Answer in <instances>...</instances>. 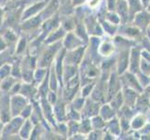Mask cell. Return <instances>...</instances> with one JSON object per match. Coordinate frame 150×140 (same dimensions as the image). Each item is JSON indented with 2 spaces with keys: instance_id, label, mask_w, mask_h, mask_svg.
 <instances>
[{
  "instance_id": "1",
  "label": "cell",
  "mask_w": 150,
  "mask_h": 140,
  "mask_svg": "<svg viewBox=\"0 0 150 140\" xmlns=\"http://www.w3.org/2000/svg\"><path fill=\"white\" fill-rule=\"evenodd\" d=\"M23 124V118H14L12 121H10L7 126L3 129L2 136L1 138H10V136H15L17 133L20 132Z\"/></svg>"
},
{
  "instance_id": "2",
  "label": "cell",
  "mask_w": 150,
  "mask_h": 140,
  "mask_svg": "<svg viewBox=\"0 0 150 140\" xmlns=\"http://www.w3.org/2000/svg\"><path fill=\"white\" fill-rule=\"evenodd\" d=\"M26 99L23 96L14 95L10 101V113L12 114V116L15 117L22 113L23 109L26 107Z\"/></svg>"
},
{
  "instance_id": "3",
  "label": "cell",
  "mask_w": 150,
  "mask_h": 140,
  "mask_svg": "<svg viewBox=\"0 0 150 140\" xmlns=\"http://www.w3.org/2000/svg\"><path fill=\"white\" fill-rule=\"evenodd\" d=\"M45 6V2H42V3H38V4H35L34 5L33 7L29 8L28 9H26L24 11V13L23 14V19H27L29 17H31L32 15L35 14L37 12H38L39 10L42 9L43 7Z\"/></svg>"
},
{
  "instance_id": "4",
  "label": "cell",
  "mask_w": 150,
  "mask_h": 140,
  "mask_svg": "<svg viewBox=\"0 0 150 140\" xmlns=\"http://www.w3.org/2000/svg\"><path fill=\"white\" fill-rule=\"evenodd\" d=\"M31 132H32V123L30 121H26L23 122L22 128H21L20 134L22 138H28L31 134Z\"/></svg>"
},
{
  "instance_id": "5",
  "label": "cell",
  "mask_w": 150,
  "mask_h": 140,
  "mask_svg": "<svg viewBox=\"0 0 150 140\" xmlns=\"http://www.w3.org/2000/svg\"><path fill=\"white\" fill-rule=\"evenodd\" d=\"M117 9L118 13H120V15L121 16L122 20L126 21L127 20V14H128V7H127L126 2L123 1V0H120V1H117Z\"/></svg>"
},
{
  "instance_id": "6",
  "label": "cell",
  "mask_w": 150,
  "mask_h": 140,
  "mask_svg": "<svg viewBox=\"0 0 150 140\" xmlns=\"http://www.w3.org/2000/svg\"><path fill=\"white\" fill-rule=\"evenodd\" d=\"M13 85H14V79L13 77H5V79L2 80L1 84H0V88H1L2 91L8 92L11 89Z\"/></svg>"
},
{
  "instance_id": "7",
  "label": "cell",
  "mask_w": 150,
  "mask_h": 140,
  "mask_svg": "<svg viewBox=\"0 0 150 140\" xmlns=\"http://www.w3.org/2000/svg\"><path fill=\"white\" fill-rule=\"evenodd\" d=\"M138 61H139V53H138V50L134 49L132 50V65H131V69H132V72H136L138 70Z\"/></svg>"
},
{
  "instance_id": "8",
  "label": "cell",
  "mask_w": 150,
  "mask_h": 140,
  "mask_svg": "<svg viewBox=\"0 0 150 140\" xmlns=\"http://www.w3.org/2000/svg\"><path fill=\"white\" fill-rule=\"evenodd\" d=\"M79 40L76 39L72 34H69L67 36L65 42H64V45L66 48H74L75 46L79 45Z\"/></svg>"
},
{
  "instance_id": "9",
  "label": "cell",
  "mask_w": 150,
  "mask_h": 140,
  "mask_svg": "<svg viewBox=\"0 0 150 140\" xmlns=\"http://www.w3.org/2000/svg\"><path fill=\"white\" fill-rule=\"evenodd\" d=\"M39 23H40V17L39 16L35 17V18H32L31 20L27 21V22L23 25V27L24 29H30V28L35 27Z\"/></svg>"
},
{
  "instance_id": "10",
  "label": "cell",
  "mask_w": 150,
  "mask_h": 140,
  "mask_svg": "<svg viewBox=\"0 0 150 140\" xmlns=\"http://www.w3.org/2000/svg\"><path fill=\"white\" fill-rule=\"evenodd\" d=\"M114 50V47L110 43H103L100 48V53L103 55H109Z\"/></svg>"
},
{
  "instance_id": "11",
  "label": "cell",
  "mask_w": 150,
  "mask_h": 140,
  "mask_svg": "<svg viewBox=\"0 0 150 140\" xmlns=\"http://www.w3.org/2000/svg\"><path fill=\"white\" fill-rule=\"evenodd\" d=\"M101 114L105 120H109V119L113 118L114 116V111L109 107V106H105L101 110Z\"/></svg>"
},
{
  "instance_id": "12",
  "label": "cell",
  "mask_w": 150,
  "mask_h": 140,
  "mask_svg": "<svg viewBox=\"0 0 150 140\" xmlns=\"http://www.w3.org/2000/svg\"><path fill=\"white\" fill-rule=\"evenodd\" d=\"M128 65V56L127 55H120V63H118V72L122 73V72L126 69Z\"/></svg>"
},
{
  "instance_id": "13",
  "label": "cell",
  "mask_w": 150,
  "mask_h": 140,
  "mask_svg": "<svg viewBox=\"0 0 150 140\" xmlns=\"http://www.w3.org/2000/svg\"><path fill=\"white\" fill-rule=\"evenodd\" d=\"M11 67L8 65H3L0 67V79L3 80L5 77H8L9 73L11 72Z\"/></svg>"
},
{
  "instance_id": "14",
  "label": "cell",
  "mask_w": 150,
  "mask_h": 140,
  "mask_svg": "<svg viewBox=\"0 0 150 140\" xmlns=\"http://www.w3.org/2000/svg\"><path fill=\"white\" fill-rule=\"evenodd\" d=\"M148 16L146 13H140L136 16V23L139 25H146L148 23Z\"/></svg>"
},
{
  "instance_id": "15",
  "label": "cell",
  "mask_w": 150,
  "mask_h": 140,
  "mask_svg": "<svg viewBox=\"0 0 150 140\" xmlns=\"http://www.w3.org/2000/svg\"><path fill=\"white\" fill-rule=\"evenodd\" d=\"M127 80H128V83L129 84H131V86L132 87V88H134V89H136V90H138V91H141V87H140V85H139L137 82H136V80H135V77H134L133 76H132V75H127Z\"/></svg>"
},
{
  "instance_id": "16",
  "label": "cell",
  "mask_w": 150,
  "mask_h": 140,
  "mask_svg": "<svg viewBox=\"0 0 150 140\" xmlns=\"http://www.w3.org/2000/svg\"><path fill=\"white\" fill-rule=\"evenodd\" d=\"M144 125V119L142 116H138L133 120L132 122V127L134 129H138V128H141Z\"/></svg>"
},
{
  "instance_id": "17",
  "label": "cell",
  "mask_w": 150,
  "mask_h": 140,
  "mask_svg": "<svg viewBox=\"0 0 150 140\" xmlns=\"http://www.w3.org/2000/svg\"><path fill=\"white\" fill-rule=\"evenodd\" d=\"M130 6H131V11L132 13L138 11L140 9V3L138 0H130Z\"/></svg>"
},
{
  "instance_id": "18",
  "label": "cell",
  "mask_w": 150,
  "mask_h": 140,
  "mask_svg": "<svg viewBox=\"0 0 150 140\" xmlns=\"http://www.w3.org/2000/svg\"><path fill=\"white\" fill-rule=\"evenodd\" d=\"M63 34H64V31L62 30V29H60L59 31H57V32H53V34L49 38L48 42H51V41L56 40L58 38H61L62 36H63Z\"/></svg>"
},
{
  "instance_id": "19",
  "label": "cell",
  "mask_w": 150,
  "mask_h": 140,
  "mask_svg": "<svg viewBox=\"0 0 150 140\" xmlns=\"http://www.w3.org/2000/svg\"><path fill=\"white\" fill-rule=\"evenodd\" d=\"M31 113H32V107L31 106H26L25 107L23 111H22V117L23 118H28L30 115H31Z\"/></svg>"
},
{
  "instance_id": "20",
  "label": "cell",
  "mask_w": 150,
  "mask_h": 140,
  "mask_svg": "<svg viewBox=\"0 0 150 140\" xmlns=\"http://www.w3.org/2000/svg\"><path fill=\"white\" fill-rule=\"evenodd\" d=\"M110 128H111L112 132H114L115 134H118V132H120V126H118V122H117V120H114V121L111 122Z\"/></svg>"
},
{
  "instance_id": "21",
  "label": "cell",
  "mask_w": 150,
  "mask_h": 140,
  "mask_svg": "<svg viewBox=\"0 0 150 140\" xmlns=\"http://www.w3.org/2000/svg\"><path fill=\"white\" fill-rule=\"evenodd\" d=\"M55 113H56V116H58L59 119H61L62 117L64 116V107H63V105H61V104H58V106L56 107L55 108Z\"/></svg>"
},
{
  "instance_id": "22",
  "label": "cell",
  "mask_w": 150,
  "mask_h": 140,
  "mask_svg": "<svg viewBox=\"0 0 150 140\" xmlns=\"http://www.w3.org/2000/svg\"><path fill=\"white\" fill-rule=\"evenodd\" d=\"M126 96L127 98H129V103L130 104H133L134 101H135V93H134L132 91H126Z\"/></svg>"
},
{
  "instance_id": "23",
  "label": "cell",
  "mask_w": 150,
  "mask_h": 140,
  "mask_svg": "<svg viewBox=\"0 0 150 140\" xmlns=\"http://www.w3.org/2000/svg\"><path fill=\"white\" fill-rule=\"evenodd\" d=\"M142 70L144 71V73L149 74L150 73V64L146 63V60H142Z\"/></svg>"
},
{
  "instance_id": "24",
  "label": "cell",
  "mask_w": 150,
  "mask_h": 140,
  "mask_svg": "<svg viewBox=\"0 0 150 140\" xmlns=\"http://www.w3.org/2000/svg\"><path fill=\"white\" fill-rule=\"evenodd\" d=\"M98 110H99V107H97V105H91V107L90 106L88 107L87 113L89 114V115H95V114L98 112Z\"/></svg>"
},
{
  "instance_id": "25",
  "label": "cell",
  "mask_w": 150,
  "mask_h": 140,
  "mask_svg": "<svg viewBox=\"0 0 150 140\" xmlns=\"http://www.w3.org/2000/svg\"><path fill=\"white\" fill-rule=\"evenodd\" d=\"M122 98H121V95L120 93H118V95H117V97H116V99H114V101L112 102V106L114 107H120V105H121V100Z\"/></svg>"
},
{
  "instance_id": "26",
  "label": "cell",
  "mask_w": 150,
  "mask_h": 140,
  "mask_svg": "<svg viewBox=\"0 0 150 140\" xmlns=\"http://www.w3.org/2000/svg\"><path fill=\"white\" fill-rule=\"evenodd\" d=\"M82 56V50H77L74 53V55H73V62L74 63H79L80 61V58Z\"/></svg>"
},
{
  "instance_id": "27",
  "label": "cell",
  "mask_w": 150,
  "mask_h": 140,
  "mask_svg": "<svg viewBox=\"0 0 150 140\" xmlns=\"http://www.w3.org/2000/svg\"><path fill=\"white\" fill-rule=\"evenodd\" d=\"M93 122L94 126H95L96 128H100V127L103 126V122L102 121V119L99 118V117L94 118V119H93V122Z\"/></svg>"
},
{
  "instance_id": "28",
  "label": "cell",
  "mask_w": 150,
  "mask_h": 140,
  "mask_svg": "<svg viewBox=\"0 0 150 140\" xmlns=\"http://www.w3.org/2000/svg\"><path fill=\"white\" fill-rule=\"evenodd\" d=\"M107 18L109 19L111 22H113L114 23H117L118 22H120V19H118V17L117 16V15H115V14L108 13L107 14Z\"/></svg>"
},
{
  "instance_id": "29",
  "label": "cell",
  "mask_w": 150,
  "mask_h": 140,
  "mask_svg": "<svg viewBox=\"0 0 150 140\" xmlns=\"http://www.w3.org/2000/svg\"><path fill=\"white\" fill-rule=\"evenodd\" d=\"M24 47H25V39L24 38H22V40L20 41V43L17 47V53H22V51L24 50Z\"/></svg>"
},
{
  "instance_id": "30",
  "label": "cell",
  "mask_w": 150,
  "mask_h": 140,
  "mask_svg": "<svg viewBox=\"0 0 150 140\" xmlns=\"http://www.w3.org/2000/svg\"><path fill=\"white\" fill-rule=\"evenodd\" d=\"M90 129H91V125H90L89 121L83 122V124H82V131L84 133H87L90 131Z\"/></svg>"
},
{
  "instance_id": "31",
  "label": "cell",
  "mask_w": 150,
  "mask_h": 140,
  "mask_svg": "<svg viewBox=\"0 0 150 140\" xmlns=\"http://www.w3.org/2000/svg\"><path fill=\"white\" fill-rule=\"evenodd\" d=\"M83 99H77L76 100V102L74 103V107H76V109H79L81 108V107L83 106Z\"/></svg>"
},
{
  "instance_id": "32",
  "label": "cell",
  "mask_w": 150,
  "mask_h": 140,
  "mask_svg": "<svg viewBox=\"0 0 150 140\" xmlns=\"http://www.w3.org/2000/svg\"><path fill=\"white\" fill-rule=\"evenodd\" d=\"M44 74H45V70H41V69H38V70L37 71V74H35V79L38 80H40L43 77Z\"/></svg>"
},
{
  "instance_id": "33",
  "label": "cell",
  "mask_w": 150,
  "mask_h": 140,
  "mask_svg": "<svg viewBox=\"0 0 150 140\" xmlns=\"http://www.w3.org/2000/svg\"><path fill=\"white\" fill-rule=\"evenodd\" d=\"M103 26H105V30L107 31V32L108 33H114V30H115V28H114L113 26H110V25L109 24H108V23H103Z\"/></svg>"
},
{
  "instance_id": "34",
  "label": "cell",
  "mask_w": 150,
  "mask_h": 140,
  "mask_svg": "<svg viewBox=\"0 0 150 140\" xmlns=\"http://www.w3.org/2000/svg\"><path fill=\"white\" fill-rule=\"evenodd\" d=\"M6 49V43H5V40L0 37V50H3Z\"/></svg>"
},
{
  "instance_id": "35",
  "label": "cell",
  "mask_w": 150,
  "mask_h": 140,
  "mask_svg": "<svg viewBox=\"0 0 150 140\" xmlns=\"http://www.w3.org/2000/svg\"><path fill=\"white\" fill-rule=\"evenodd\" d=\"M99 1L100 0H91L90 1V7H91V8H95L98 4H99Z\"/></svg>"
},
{
  "instance_id": "36",
  "label": "cell",
  "mask_w": 150,
  "mask_h": 140,
  "mask_svg": "<svg viewBox=\"0 0 150 140\" xmlns=\"http://www.w3.org/2000/svg\"><path fill=\"white\" fill-rule=\"evenodd\" d=\"M115 7V0H108V8L109 9H113Z\"/></svg>"
},
{
  "instance_id": "37",
  "label": "cell",
  "mask_w": 150,
  "mask_h": 140,
  "mask_svg": "<svg viewBox=\"0 0 150 140\" xmlns=\"http://www.w3.org/2000/svg\"><path fill=\"white\" fill-rule=\"evenodd\" d=\"M91 87H92V85H89L88 87H86V89L83 90V95H87L88 93L90 92V91H91Z\"/></svg>"
},
{
  "instance_id": "38",
  "label": "cell",
  "mask_w": 150,
  "mask_h": 140,
  "mask_svg": "<svg viewBox=\"0 0 150 140\" xmlns=\"http://www.w3.org/2000/svg\"><path fill=\"white\" fill-rule=\"evenodd\" d=\"M2 132H3V126H2V123L0 122V138L2 136Z\"/></svg>"
},
{
  "instance_id": "39",
  "label": "cell",
  "mask_w": 150,
  "mask_h": 140,
  "mask_svg": "<svg viewBox=\"0 0 150 140\" xmlns=\"http://www.w3.org/2000/svg\"><path fill=\"white\" fill-rule=\"evenodd\" d=\"M2 16H3L2 10H1V9H0V24H1V22H2Z\"/></svg>"
},
{
  "instance_id": "40",
  "label": "cell",
  "mask_w": 150,
  "mask_h": 140,
  "mask_svg": "<svg viewBox=\"0 0 150 140\" xmlns=\"http://www.w3.org/2000/svg\"><path fill=\"white\" fill-rule=\"evenodd\" d=\"M74 1H75V4H79L81 2H83L84 0H74Z\"/></svg>"
},
{
  "instance_id": "41",
  "label": "cell",
  "mask_w": 150,
  "mask_h": 140,
  "mask_svg": "<svg viewBox=\"0 0 150 140\" xmlns=\"http://www.w3.org/2000/svg\"><path fill=\"white\" fill-rule=\"evenodd\" d=\"M142 1L144 2V5H146V4L150 1V0H142Z\"/></svg>"
},
{
  "instance_id": "42",
  "label": "cell",
  "mask_w": 150,
  "mask_h": 140,
  "mask_svg": "<svg viewBox=\"0 0 150 140\" xmlns=\"http://www.w3.org/2000/svg\"><path fill=\"white\" fill-rule=\"evenodd\" d=\"M149 10H150V6H149Z\"/></svg>"
},
{
  "instance_id": "43",
  "label": "cell",
  "mask_w": 150,
  "mask_h": 140,
  "mask_svg": "<svg viewBox=\"0 0 150 140\" xmlns=\"http://www.w3.org/2000/svg\"><path fill=\"white\" fill-rule=\"evenodd\" d=\"M149 37H150V33H149Z\"/></svg>"
},
{
  "instance_id": "44",
  "label": "cell",
  "mask_w": 150,
  "mask_h": 140,
  "mask_svg": "<svg viewBox=\"0 0 150 140\" xmlns=\"http://www.w3.org/2000/svg\"><path fill=\"white\" fill-rule=\"evenodd\" d=\"M149 91H150V89H149Z\"/></svg>"
}]
</instances>
